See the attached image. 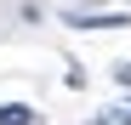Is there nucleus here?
<instances>
[{"mask_svg": "<svg viewBox=\"0 0 131 125\" xmlns=\"http://www.w3.org/2000/svg\"><path fill=\"white\" fill-rule=\"evenodd\" d=\"M69 23H80V29H125L131 17L125 11H97V17H69Z\"/></svg>", "mask_w": 131, "mask_h": 125, "instance_id": "obj_1", "label": "nucleus"}, {"mask_svg": "<svg viewBox=\"0 0 131 125\" xmlns=\"http://www.w3.org/2000/svg\"><path fill=\"white\" fill-rule=\"evenodd\" d=\"M0 125H34V108L29 102H6L0 108Z\"/></svg>", "mask_w": 131, "mask_h": 125, "instance_id": "obj_2", "label": "nucleus"}, {"mask_svg": "<svg viewBox=\"0 0 131 125\" xmlns=\"http://www.w3.org/2000/svg\"><path fill=\"white\" fill-rule=\"evenodd\" d=\"M114 80H120V85H131V62H120V68H114Z\"/></svg>", "mask_w": 131, "mask_h": 125, "instance_id": "obj_3", "label": "nucleus"}]
</instances>
